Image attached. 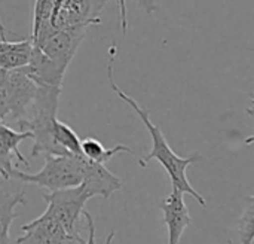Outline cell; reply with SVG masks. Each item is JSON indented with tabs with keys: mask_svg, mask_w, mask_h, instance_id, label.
Listing matches in <instances>:
<instances>
[{
	"mask_svg": "<svg viewBox=\"0 0 254 244\" xmlns=\"http://www.w3.org/2000/svg\"><path fill=\"white\" fill-rule=\"evenodd\" d=\"M115 54H116V46H110V48H109V60H107V78H109V83H110L112 89L116 92V95H118L122 101H125L127 104H129V106L134 109V112L140 116L141 122L144 124V127L147 128V131H149L150 136H152V151H150L146 157L140 158V161H138L140 167L144 168L152 160L159 161V164H161V165L165 168V171L168 173V176H170V179H171V183H173V188L182 191L183 194H189L190 197H193V198L199 203V206L205 207V200H204V197L195 191V188L189 183L188 176H186L188 167H189L190 164L196 163V161L199 160L201 155H199V154H195V155H190V157H186V158L179 157V155L171 149V146L168 145V142H167L165 136L162 134L161 128L156 127V125L152 122V119H150V112H149L147 109H144L143 106H140V103L135 101V98L129 97L127 92H124V91L118 86V83H116V81H115V76H113Z\"/></svg>",
	"mask_w": 254,
	"mask_h": 244,
	"instance_id": "cell-1",
	"label": "cell"
},
{
	"mask_svg": "<svg viewBox=\"0 0 254 244\" xmlns=\"http://www.w3.org/2000/svg\"><path fill=\"white\" fill-rule=\"evenodd\" d=\"M61 95V88L37 85L34 100L30 107L34 109L31 118H22L18 122L19 131H30L34 140L31 157L39 155H71L60 148L54 139L52 130L57 119V109Z\"/></svg>",
	"mask_w": 254,
	"mask_h": 244,
	"instance_id": "cell-2",
	"label": "cell"
},
{
	"mask_svg": "<svg viewBox=\"0 0 254 244\" xmlns=\"http://www.w3.org/2000/svg\"><path fill=\"white\" fill-rule=\"evenodd\" d=\"M85 163L86 158L82 155H45V165L40 171L31 174L13 168L10 177L46 188L51 192L80 185L85 176Z\"/></svg>",
	"mask_w": 254,
	"mask_h": 244,
	"instance_id": "cell-3",
	"label": "cell"
},
{
	"mask_svg": "<svg viewBox=\"0 0 254 244\" xmlns=\"http://www.w3.org/2000/svg\"><path fill=\"white\" fill-rule=\"evenodd\" d=\"M42 197L48 204L46 212H49L58 221L64 231L73 237L80 236L77 228L80 225L85 204L89 200V195L85 191L83 185L80 183L73 188L51 191L49 194H43Z\"/></svg>",
	"mask_w": 254,
	"mask_h": 244,
	"instance_id": "cell-4",
	"label": "cell"
},
{
	"mask_svg": "<svg viewBox=\"0 0 254 244\" xmlns=\"http://www.w3.org/2000/svg\"><path fill=\"white\" fill-rule=\"evenodd\" d=\"M104 3L101 0H55L51 25L54 30L68 28L74 25H98V16Z\"/></svg>",
	"mask_w": 254,
	"mask_h": 244,
	"instance_id": "cell-5",
	"label": "cell"
},
{
	"mask_svg": "<svg viewBox=\"0 0 254 244\" xmlns=\"http://www.w3.org/2000/svg\"><path fill=\"white\" fill-rule=\"evenodd\" d=\"M89 25H74L68 28L55 30L43 43L37 48L55 61L61 69L67 70L71 60L74 58L79 45L82 43L85 34L88 33Z\"/></svg>",
	"mask_w": 254,
	"mask_h": 244,
	"instance_id": "cell-6",
	"label": "cell"
},
{
	"mask_svg": "<svg viewBox=\"0 0 254 244\" xmlns=\"http://www.w3.org/2000/svg\"><path fill=\"white\" fill-rule=\"evenodd\" d=\"M22 231L24 236L16 239V244H77V237H80L67 234L49 212L22 225Z\"/></svg>",
	"mask_w": 254,
	"mask_h": 244,
	"instance_id": "cell-7",
	"label": "cell"
},
{
	"mask_svg": "<svg viewBox=\"0 0 254 244\" xmlns=\"http://www.w3.org/2000/svg\"><path fill=\"white\" fill-rule=\"evenodd\" d=\"M6 95H7V107L9 115H12L16 121L27 116V109L31 106L37 83L30 79L22 70H9L7 79L4 83Z\"/></svg>",
	"mask_w": 254,
	"mask_h": 244,
	"instance_id": "cell-8",
	"label": "cell"
},
{
	"mask_svg": "<svg viewBox=\"0 0 254 244\" xmlns=\"http://www.w3.org/2000/svg\"><path fill=\"white\" fill-rule=\"evenodd\" d=\"M183 192L173 188V192L161 203L164 224L168 230V244H179L183 233L190 225L192 218L183 198Z\"/></svg>",
	"mask_w": 254,
	"mask_h": 244,
	"instance_id": "cell-9",
	"label": "cell"
},
{
	"mask_svg": "<svg viewBox=\"0 0 254 244\" xmlns=\"http://www.w3.org/2000/svg\"><path fill=\"white\" fill-rule=\"evenodd\" d=\"M82 185L88 192L89 198L101 197L104 200H109L115 192L122 189L121 179L113 174L106 167V164L94 163L89 160H86L85 163V176Z\"/></svg>",
	"mask_w": 254,
	"mask_h": 244,
	"instance_id": "cell-10",
	"label": "cell"
},
{
	"mask_svg": "<svg viewBox=\"0 0 254 244\" xmlns=\"http://www.w3.org/2000/svg\"><path fill=\"white\" fill-rule=\"evenodd\" d=\"M19 70H22L37 85L57 86V88L63 86V79L65 75V70L61 69L49 57H46L37 46H33L28 63Z\"/></svg>",
	"mask_w": 254,
	"mask_h": 244,
	"instance_id": "cell-11",
	"label": "cell"
},
{
	"mask_svg": "<svg viewBox=\"0 0 254 244\" xmlns=\"http://www.w3.org/2000/svg\"><path fill=\"white\" fill-rule=\"evenodd\" d=\"M33 46L31 37L19 42H7L6 39H0V69L16 70L24 67L30 60Z\"/></svg>",
	"mask_w": 254,
	"mask_h": 244,
	"instance_id": "cell-12",
	"label": "cell"
},
{
	"mask_svg": "<svg viewBox=\"0 0 254 244\" xmlns=\"http://www.w3.org/2000/svg\"><path fill=\"white\" fill-rule=\"evenodd\" d=\"M55 0H36L34 3V15H33V31L31 40L34 46L43 43L55 30L51 25V16Z\"/></svg>",
	"mask_w": 254,
	"mask_h": 244,
	"instance_id": "cell-13",
	"label": "cell"
},
{
	"mask_svg": "<svg viewBox=\"0 0 254 244\" xmlns=\"http://www.w3.org/2000/svg\"><path fill=\"white\" fill-rule=\"evenodd\" d=\"M25 204L27 200L22 191L18 194H0V244H9L10 224L19 216L15 213V207Z\"/></svg>",
	"mask_w": 254,
	"mask_h": 244,
	"instance_id": "cell-14",
	"label": "cell"
},
{
	"mask_svg": "<svg viewBox=\"0 0 254 244\" xmlns=\"http://www.w3.org/2000/svg\"><path fill=\"white\" fill-rule=\"evenodd\" d=\"M124 152L131 154L132 149L128 148V146H124V145H116L112 149H106L101 145V142H98L97 139H92V137H88V139L80 140V154H82V157L86 158V160H89V161H94V163L106 164L115 155L124 154Z\"/></svg>",
	"mask_w": 254,
	"mask_h": 244,
	"instance_id": "cell-15",
	"label": "cell"
},
{
	"mask_svg": "<svg viewBox=\"0 0 254 244\" xmlns=\"http://www.w3.org/2000/svg\"><path fill=\"white\" fill-rule=\"evenodd\" d=\"M27 139H31L30 131H16L4 125L3 122H0V152L12 154L19 163L28 167V161L24 158V155L18 149V146Z\"/></svg>",
	"mask_w": 254,
	"mask_h": 244,
	"instance_id": "cell-16",
	"label": "cell"
},
{
	"mask_svg": "<svg viewBox=\"0 0 254 244\" xmlns=\"http://www.w3.org/2000/svg\"><path fill=\"white\" fill-rule=\"evenodd\" d=\"M52 134H54V139L57 142V145L60 148H63L67 154H71V155H82L80 154V139L77 137V134L74 133V130L61 122L58 118L55 119L54 122V130H52Z\"/></svg>",
	"mask_w": 254,
	"mask_h": 244,
	"instance_id": "cell-17",
	"label": "cell"
},
{
	"mask_svg": "<svg viewBox=\"0 0 254 244\" xmlns=\"http://www.w3.org/2000/svg\"><path fill=\"white\" fill-rule=\"evenodd\" d=\"M241 244H252L254 236V197L246 198V207L243 210V216L238 225Z\"/></svg>",
	"mask_w": 254,
	"mask_h": 244,
	"instance_id": "cell-18",
	"label": "cell"
},
{
	"mask_svg": "<svg viewBox=\"0 0 254 244\" xmlns=\"http://www.w3.org/2000/svg\"><path fill=\"white\" fill-rule=\"evenodd\" d=\"M82 216L85 218L86 225H88V240H83L82 237H77V244H95V224H94V219H92V216L89 215V212L86 209L82 212ZM113 237H115V231L107 237L106 244H112Z\"/></svg>",
	"mask_w": 254,
	"mask_h": 244,
	"instance_id": "cell-19",
	"label": "cell"
},
{
	"mask_svg": "<svg viewBox=\"0 0 254 244\" xmlns=\"http://www.w3.org/2000/svg\"><path fill=\"white\" fill-rule=\"evenodd\" d=\"M13 155L12 154H4V152H0V176L4 179V180H9L10 179V173L12 170L15 168L13 167Z\"/></svg>",
	"mask_w": 254,
	"mask_h": 244,
	"instance_id": "cell-20",
	"label": "cell"
},
{
	"mask_svg": "<svg viewBox=\"0 0 254 244\" xmlns=\"http://www.w3.org/2000/svg\"><path fill=\"white\" fill-rule=\"evenodd\" d=\"M103 3L109 1V0H101ZM116 1L118 7H119V25L124 34H127L128 30V21H127V0H113Z\"/></svg>",
	"mask_w": 254,
	"mask_h": 244,
	"instance_id": "cell-21",
	"label": "cell"
},
{
	"mask_svg": "<svg viewBox=\"0 0 254 244\" xmlns=\"http://www.w3.org/2000/svg\"><path fill=\"white\" fill-rule=\"evenodd\" d=\"M7 115H9L7 95H6V88L3 85V86H0V122H3Z\"/></svg>",
	"mask_w": 254,
	"mask_h": 244,
	"instance_id": "cell-22",
	"label": "cell"
},
{
	"mask_svg": "<svg viewBox=\"0 0 254 244\" xmlns=\"http://www.w3.org/2000/svg\"><path fill=\"white\" fill-rule=\"evenodd\" d=\"M135 1L147 15H153L159 9V6L156 4V0H135Z\"/></svg>",
	"mask_w": 254,
	"mask_h": 244,
	"instance_id": "cell-23",
	"label": "cell"
},
{
	"mask_svg": "<svg viewBox=\"0 0 254 244\" xmlns=\"http://www.w3.org/2000/svg\"><path fill=\"white\" fill-rule=\"evenodd\" d=\"M7 73H9V70H3V69H0V86H3V85L6 83Z\"/></svg>",
	"mask_w": 254,
	"mask_h": 244,
	"instance_id": "cell-24",
	"label": "cell"
},
{
	"mask_svg": "<svg viewBox=\"0 0 254 244\" xmlns=\"http://www.w3.org/2000/svg\"><path fill=\"white\" fill-rule=\"evenodd\" d=\"M6 33H7V30H6V27L1 21V16H0V39H6Z\"/></svg>",
	"mask_w": 254,
	"mask_h": 244,
	"instance_id": "cell-25",
	"label": "cell"
}]
</instances>
